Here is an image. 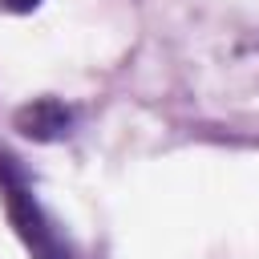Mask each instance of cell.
<instances>
[{"label":"cell","instance_id":"3957f363","mask_svg":"<svg viewBox=\"0 0 259 259\" xmlns=\"http://www.w3.org/2000/svg\"><path fill=\"white\" fill-rule=\"evenodd\" d=\"M40 0H0V8H8V12H32Z\"/></svg>","mask_w":259,"mask_h":259},{"label":"cell","instance_id":"6da1fadb","mask_svg":"<svg viewBox=\"0 0 259 259\" xmlns=\"http://www.w3.org/2000/svg\"><path fill=\"white\" fill-rule=\"evenodd\" d=\"M0 198H4V210H8L20 243L32 251V259H73L69 243H65L61 231L49 223V214H45V206L36 202L28 178L20 174L16 158H8V154H0Z\"/></svg>","mask_w":259,"mask_h":259},{"label":"cell","instance_id":"7a4b0ae2","mask_svg":"<svg viewBox=\"0 0 259 259\" xmlns=\"http://www.w3.org/2000/svg\"><path fill=\"white\" fill-rule=\"evenodd\" d=\"M16 130L32 142H57L73 130V109L57 97H36L32 105H24L16 113Z\"/></svg>","mask_w":259,"mask_h":259}]
</instances>
